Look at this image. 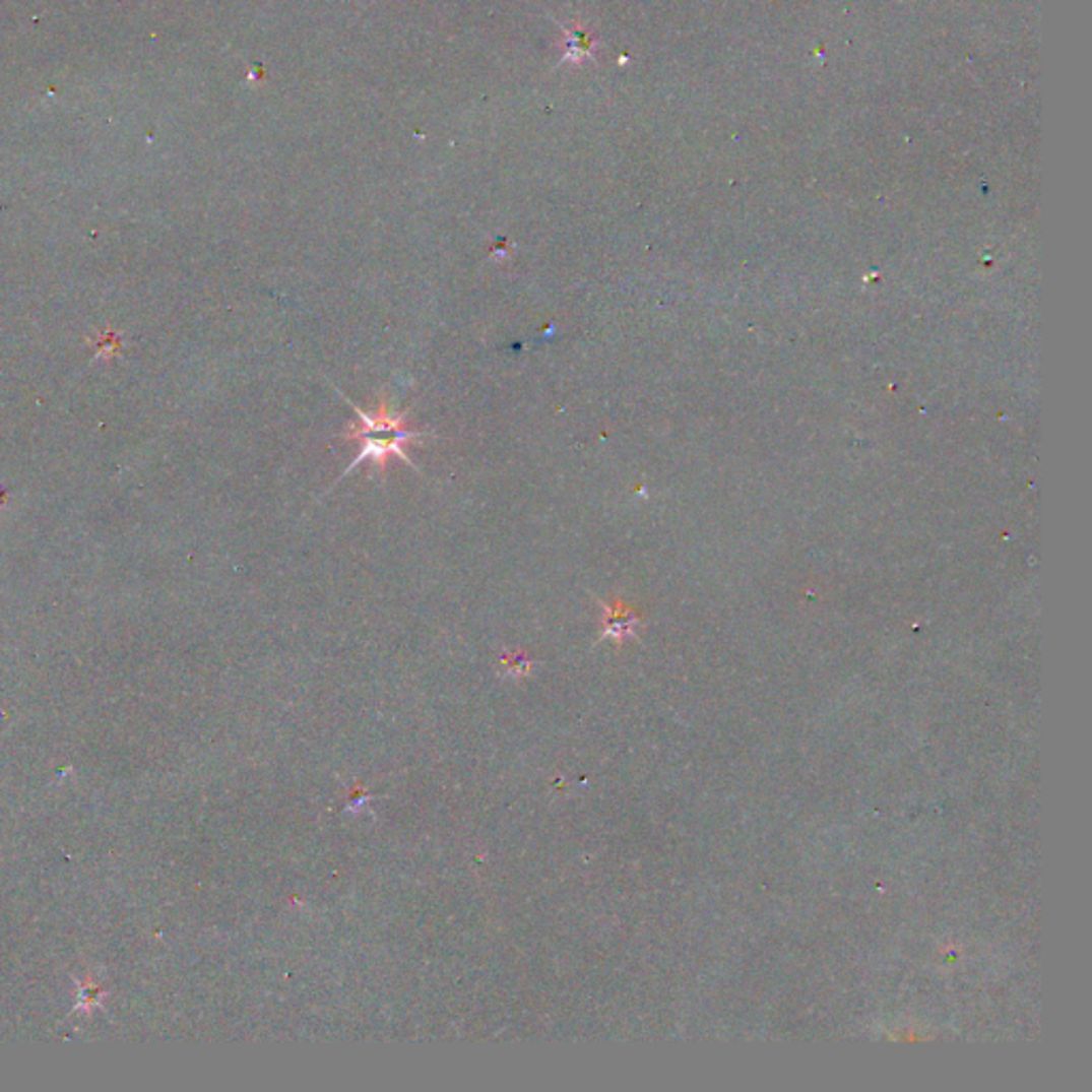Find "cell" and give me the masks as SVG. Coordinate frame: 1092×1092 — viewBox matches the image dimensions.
Listing matches in <instances>:
<instances>
[{"instance_id":"7a4b0ae2","label":"cell","mask_w":1092,"mask_h":1092,"mask_svg":"<svg viewBox=\"0 0 1092 1092\" xmlns=\"http://www.w3.org/2000/svg\"><path fill=\"white\" fill-rule=\"evenodd\" d=\"M560 28L564 30V43H562L564 58H562V62L578 64V62L587 60L593 54V48L597 46V41L593 39V35L589 30H585L581 26L568 28L564 24H560Z\"/></svg>"},{"instance_id":"6da1fadb","label":"cell","mask_w":1092,"mask_h":1092,"mask_svg":"<svg viewBox=\"0 0 1092 1092\" xmlns=\"http://www.w3.org/2000/svg\"><path fill=\"white\" fill-rule=\"evenodd\" d=\"M425 434L421 432H412V430H405V427H401V430H393V432H376V430H363V427H359L357 423H350L348 430L341 434V438H348V440H357L361 442V453L357 455V459L344 469V474H341V478L348 476L352 469L361 463V461H374L376 465V472H380L384 476V467H387L389 459L391 457H397L401 461L408 463L410 467L419 469L410 457L405 455V444L410 442H421Z\"/></svg>"}]
</instances>
